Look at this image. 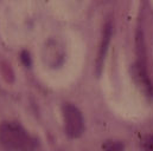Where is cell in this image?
<instances>
[{
	"mask_svg": "<svg viewBox=\"0 0 153 151\" xmlns=\"http://www.w3.org/2000/svg\"><path fill=\"white\" fill-rule=\"evenodd\" d=\"M0 143L13 151H32L37 144L36 139L14 122H6L0 125Z\"/></svg>",
	"mask_w": 153,
	"mask_h": 151,
	"instance_id": "obj_1",
	"label": "cell"
},
{
	"mask_svg": "<svg viewBox=\"0 0 153 151\" xmlns=\"http://www.w3.org/2000/svg\"><path fill=\"white\" fill-rule=\"evenodd\" d=\"M63 118L65 131L70 137L76 138L83 133L84 120L81 111L76 106H74L73 104H65L63 106Z\"/></svg>",
	"mask_w": 153,
	"mask_h": 151,
	"instance_id": "obj_2",
	"label": "cell"
},
{
	"mask_svg": "<svg viewBox=\"0 0 153 151\" xmlns=\"http://www.w3.org/2000/svg\"><path fill=\"white\" fill-rule=\"evenodd\" d=\"M133 78L137 83V85L141 89V91L146 96H152L153 95V86L152 83L146 73V69L141 63H137L133 65Z\"/></svg>",
	"mask_w": 153,
	"mask_h": 151,
	"instance_id": "obj_3",
	"label": "cell"
},
{
	"mask_svg": "<svg viewBox=\"0 0 153 151\" xmlns=\"http://www.w3.org/2000/svg\"><path fill=\"white\" fill-rule=\"evenodd\" d=\"M111 34H112V27H111V25H107V26L105 27V31H103L101 48H100V53H99V67H101L102 60H103V58H105V56H106L107 46H108V43H109V40H111Z\"/></svg>",
	"mask_w": 153,
	"mask_h": 151,
	"instance_id": "obj_4",
	"label": "cell"
},
{
	"mask_svg": "<svg viewBox=\"0 0 153 151\" xmlns=\"http://www.w3.org/2000/svg\"><path fill=\"white\" fill-rule=\"evenodd\" d=\"M143 150L144 151H153V135H149L144 138L143 143Z\"/></svg>",
	"mask_w": 153,
	"mask_h": 151,
	"instance_id": "obj_5",
	"label": "cell"
},
{
	"mask_svg": "<svg viewBox=\"0 0 153 151\" xmlns=\"http://www.w3.org/2000/svg\"><path fill=\"white\" fill-rule=\"evenodd\" d=\"M105 151H123V147L120 143L111 142V143H107Z\"/></svg>",
	"mask_w": 153,
	"mask_h": 151,
	"instance_id": "obj_6",
	"label": "cell"
},
{
	"mask_svg": "<svg viewBox=\"0 0 153 151\" xmlns=\"http://www.w3.org/2000/svg\"><path fill=\"white\" fill-rule=\"evenodd\" d=\"M20 58H22V62L25 64V66H26V67H30V65H31V58H30V54H29V52H26V51H23V52H22V56H20Z\"/></svg>",
	"mask_w": 153,
	"mask_h": 151,
	"instance_id": "obj_7",
	"label": "cell"
}]
</instances>
